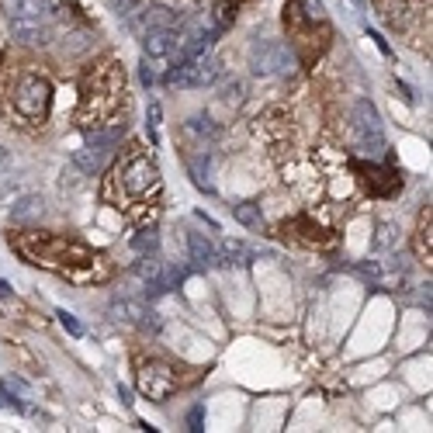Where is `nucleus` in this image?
Returning <instances> with one entry per match:
<instances>
[{
    "label": "nucleus",
    "instance_id": "obj_4",
    "mask_svg": "<svg viewBox=\"0 0 433 433\" xmlns=\"http://www.w3.org/2000/svg\"><path fill=\"white\" fill-rule=\"evenodd\" d=\"M295 52L281 39H257L250 45V70L257 77H288L295 70Z\"/></svg>",
    "mask_w": 433,
    "mask_h": 433
},
{
    "label": "nucleus",
    "instance_id": "obj_10",
    "mask_svg": "<svg viewBox=\"0 0 433 433\" xmlns=\"http://www.w3.org/2000/svg\"><path fill=\"white\" fill-rule=\"evenodd\" d=\"M181 25V18H177V11H166V7H146V11H139L135 18H132V28L142 35V32H150V28H177Z\"/></svg>",
    "mask_w": 433,
    "mask_h": 433
},
{
    "label": "nucleus",
    "instance_id": "obj_26",
    "mask_svg": "<svg viewBox=\"0 0 433 433\" xmlns=\"http://www.w3.org/2000/svg\"><path fill=\"white\" fill-rule=\"evenodd\" d=\"M11 163H14L11 150H4V146H0V177H4V173H11Z\"/></svg>",
    "mask_w": 433,
    "mask_h": 433
},
{
    "label": "nucleus",
    "instance_id": "obj_6",
    "mask_svg": "<svg viewBox=\"0 0 433 433\" xmlns=\"http://www.w3.org/2000/svg\"><path fill=\"white\" fill-rule=\"evenodd\" d=\"M354 139L357 150L367 153V157H378L385 150V125H382V115L371 101H357L354 104Z\"/></svg>",
    "mask_w": 433,
    "mask_h": 433
},
{
    "label": "nucleus",
    "instance_id": "obj_1",
    "mask_svg": "<svg viewBox=\"0 0 433 433\" xmlns=\"http://www.w3.org/2000/svg\"><path fill=\"white\" fill-rule=\"evenodd\" d=\"M125 94V73L115 63L97 66L90 80L83 83V97H80V125L83 128H97L104 118L115 115V108L121 104Z\"/></svg>",
    "mask_w": 433,
    "mask_h": 433
},
{
    "label": "nucleus",
    "instance_id": "obj_31",
    "mask_svg": "<svg viewBox=\"0 0 433 433\" xmlns=\"http://www.w3.org/2000/svg\"><path fill=\"white\" fill-rule=\"evenodd\" d=\"M0 298H11V284H7L4 277H0Z\"/></svg>",
    "mask_w": 433,
    "mask_h": 433
},
{
    "label": "nucleus",
    "instance_id": "obj_2",
    "mask_svg": "<svg viewBox=\"0 0 433 433\" xmlns=\"http://www.w3.org/2000/svg\"><path fill=\"white\" fill-rule=\"evenodd\" d=\"M115 184H118L121 201H135V205H142V201H150V197L159 195L163 177H159V166H157V159L153 157H146V153H132V157L121 159V166L115 170Z\"/></svg>",
    "mask_w": 433,
    "mask_h": 433
},
{
    "label": "nucleus",
    "instance_id": "obj_7",
    "mask_svg": "<svg viewBox=\"0 0 433 433\" xmlns=\"http://www.w3.org/2000/svg\"><path fill=\"white\" fill-rule=\"evenodd\" d=\"M139 392L153 402H163L177 392V371L163 360H139Z\"/></svg>",
    "mask_w": 433,
    "mask_h": 433
},
{
    "label": "nucleus",
    "instance_id": "obj_20",
    "mask_svg": "<svg viewBox=\"0 0 433 433\" xmlns=\"http://www.w3.org/2000/svg\"><path fill=\"white\" fill-rule=\"evenodd\" d=\"M0 409H4V413H32L21 398H14V395L7 392V385H4V382H0Z\"/></svg>",
    "mask_w": 433,
    "mask_h": 433
},
{
    "label": "nucleus",
    "instance_id": "obj_11",
    "mask_svg": "<svg viewBox=\"0 0 433 433\" xmlns=\"http://www.w3.org/2000/svg\"><path fill=\"white\" fill-rule=\"evenodd\" d=\"M188 250H191V264H195L197 271L219 267V250H215V243H208L201 233H188Z\"/></svg>",
    "mask_w": 433,
    "mask_h": 433
},
{
    "label": "nucleus",
    "instance_id": "obj_28",
    "mask_svg": "<svg viewBox=\"0 0 433 433\" xmlns=\"http://www.w3.org/2000/svg\"><path fill=\"white\" fill-rule=\"evenodd\" d=\"M118 398H121V405H132V402H135V398H132V392H128L125 385H118Z\"/></svg>",
    "mask_w": 433,
    "mask_h": 433
},
{
    "label": "nucleus",
    "instance_id": "obj_12",
    "mask_svg": "<svg viewBox=\"0 0 433 433\" xmlns=\"http://www.w3.org/2000/svg\"><path fill=\"white\" fill-rule=\"evenodd\" d=\"M42 215H45L42 195H21L11 205V219H14V222H39Z\"/></svg>",
    "mask_w": 433,
    "mask_h": 433
},
{
    "label": "nucleus",
    "instance_id": "obj_17",
    "mask_svg": "<svg viewBox=\"0 0 433 433\" xmlns=\"http://www.w3.org/2000/svg\"><path fill=\"white\" fill-rule=\"evenodd\" d=\"M233 215H236L243 226H250V229H260V222H264V215H260V205H250V201H243L233 208Z\"/></svg>",
    "mask_w": 433,
    "mask_h": 433
},
{
    "label": "nucleus",
    "instance_id": "obj_19",
    "mask_svg": "<svg viewBox=\"0 0 433 433\" xmlns=\"http://www.w3.org/2000/svg\"><path fill=\"white\" fill-rule=\"evenodd\" d=\"M395 239H398V233H395L392 222H378V236H374V246H378V250H392Z\"/></svg>",
    "mask_w": 433,
    "mask_h": 433
},
{
    "label": "nucleus",
    "instance_id": "obj_9",
    "mask_svg": "<svg viewBox=\"0 0 433 433\" xmlns=\"http://www.w3.org/2000/svg\"><path fill=\"white\" fill-rule=\"evenodd\" d=\"M354 170L357 173H364V181H367V191L371 195H378V197H389V195H395L398 188H402V177L395 173L392 166L389 170H382V166H367V163H354Z\"/></svg>",
    "mask_w": 433,
    "mask_h": 433
},
{
    "label": "nucleus",
    "instance_id": "obj_30",
    "mask_svg": "<svg viewBox=\"0 0 433 433\" xmlns=\"http://www.w3.org/2000/svg\"><path fill=\"white\" fill-rule=\"evenodd\" d=\"M197 219H201V222H205V226H212V229H219V222H215V219H212V215H205V212H195Z\"/></svg>",
    "mask_w": 433,
    "mask_h": 433
},
{
    "label": "nucleus",
    "instance_id": "obj_16",
    "mask_svg": "<svg viewBox=\"0 0 433 433\" xmlns=\"http://www.w3.org/2000/svg\"><path fill=\"white\" fill-rule=\"evenodd\" d=\"M132 250L135 253H159V233L157 229H142L132 236Z\"/></svg>",
    "mask_w": 433,
    "mask_h": 433
},
{
    "label": "nucleus",
    "instance_id": "obj_23",
    "mask_svg": "<svg viewBox=\"0 0 433 433\" xmlns=\"http://www.w3.org/2000/svg\"><path fill=\"white\" fill-rule=\"evenodd\" d=\"M56 315H59V322L66 326V333H73V336H83V326H80V322H77V319H73L70 312H66V309H59Z\"/></svg>",
    "mask_w": 433,
    "mask_h": 433
},
{
    "label": "nucleus",
    "instance_id": "obj_13",
    "mask_svg": "<svg viewBox=\"0 0 433 433\" xmlns=\"http://www.w3.org/2000/svg\"><path fill=\"white\" fill-rule=\"evenodd\" d=\"M108 159V153H101V150H94V146H83L73 153V170L80 173H94V170H101V163Z\"/></svg>",
    "mask_w": 433,
    "mask_h": 433
},
{
    "label": "nucleus",
    "instance_id": "obj_29",
    "mask_svg": "<svg viewBox=\"0 0 433 433\" xmlns=\"http://www.w3.org/2000/svg\"><path fill=\"white\" fill-rule=\"evenodd\" d=\"M395 87H398V94H402V97H405V101H409V104H416V97H413V90H409V87H405V83H395Z\"/></svg>",
    "mask_w": 433,
    "mask_h": 433
},
{
    "label": "nucleus",
    "instance_id": "obj_25",
    "mask_svg": "<svg viewBox=\"0 0 433 433\" xmlns=\"http://www.w3.org/2000/svg\"><path fill=\"white\" fill-rule=\"evenodd\" d=\"M139 77H142V83H146V87H153V83H157V70L150 66V59L142 63V70H139Z\"/></svg>",
    "mask_w": 433,
    "mask_h": 433
},
{
    "label": "nucleus",
    "instance_id": "obj_15",
    "mask_svg": "<svg viewBox=\"0 0 433 433\" xmlns=\"http://www.w3.org/2000/svg\"><path fill=\"white\" fill-rule=\"evenodd\" d=\"M246 257H250V250L243 246V243H226L222 250H219V264L222 267H233V264H246Z\"/></svg>",
    "mask_w": 433,
    "mask_h": 433
},
{
    "label": "nucleus",
    "instance_id": "obj_24",
    "mask_svg": "<svg viewBox=\"0 0 433 433\" xmlns=\"http://www.w3.org/2000/svg\"><path fill=\"white\" fill-rule=\"evenodd\" d=\"M201 420H205V405H195V409H191V416H188L191 430H205V427H201Z\"/></svg>",
    "mask_w": 433,
    "mask_h": 433
},
{
    "label": "nucleus",
    "instance_id": "obj_8",
    "mask_svg": "<svg viewBox=\"0 0 433 433\" xmlns=\"http://www.w3.org/2000/svg\"><path fill=\"white\" fill-rule=\"evenodd\" d=\"M181 49V25L177 28H150L142 32V52L153 59H173V52Z\"/></svg>",
    "mask_w": 433,
    "mask_h": 433
},
{
    "label": "nucleus",
    "instance_id": "obj_5",
    "mask_svg": "<svg viewBox=\"0 0 433 433\" xmlns=\"http://www.w3.org/2000/svg\"><path fill=\"white\" fill-rule=\"evenodd\" d=\"M219 77H222V63L205 52V56H195V59L177 63V66L163 77V83H166V87H177V90H197V87H212Z\"/></svg>",
    "mask_w": 433,
    "mask_h": 433
},
{
    "label": "nucleus",
    "instance_id": "obj_18",
    "mask_svg": "<svg viewBox=\"0 0 433 433\" xmlns=\"http://www.w3.org/2000/svg\"><path fill=\"white\" fill-rule=\"evenodd\" d=\"M184 128H188V135H197V139H215V135H219V128L212 125V118H201V115L191 118Z\"/></svg>",
    "mask_w": 433,
    "mask_h": 433
},
{
    "label": "nucleus",
    "instance_id": "obj_3",
    "mask_svg": "<svg viewBox=\"0 0 433 433\" xmlns=\"http://www.w3.org/2000/svg\"><path fill=\"white\" fill-rule=\"evenodd\" d=\"M11 104L14 111L32 125H42L49 118V108H52V83L42 73H21L11 87Z\"/></svg>",
    "mask_w": 433,
    "mask_h": 433
},
{
    "label": "nucleus",
    "instance_id": "obj_22",
    "mask_svg": "<svg viewBox=\"0 0 433 433\" xmlns=\"http://www.w3.org/2000/svg\"><path fill=\"white\" fill-rule=\"evenodd\" d=\"M420 250H427V257H430V208L420 219Z\"/></svg>",
    "mask_w": 433,
    "mask_h": 433
},
{
    "label": "nucleus",
    "instance_id": "obj_21",
    "mask_svg": "<svg viewBox=\"0 0 433 433\" xmlns=\"http://www.w3.org/2000/svg\"><path fill=\"white\" fill-rule=\"evenodd\" d=\"M146 132H150V142L159 146V104L150 101V115H146Z\"/></svg>",
    "mask_w": 433,
    "mask_h": 433
},
{
    "label": "nucleus",
    "instance_id": "obj_27",
    "mask_svg": "<svg viewBox=\"0 0 433 433\" xmlns=\"http://www.w3.org/2000/svg\"><path fill=\"white\" fill-rule=\"evenodd\" d=\"M239 94H243V83H236V80H233V83L226 87V101H239Z\"/></svg>",
    "mask_w": 433,
    "mask_h": 433
},
{
    "label": "nucleus",
    "instance_id": "obj_14",
    "mask_svg": "<svg viewBox=\"0 0 433 433\" xmlns=\"http://www.w3.org/2000/svg\"><path fill=\"white\" fill-rule=\"evenodd\" d=\"M142 315H146V309L139 302H128V298L111 302V319H118V322H142Z\"/></svg>",
    "mask_w": 433,
    "mask_h": 433
}]
</instances>
